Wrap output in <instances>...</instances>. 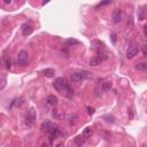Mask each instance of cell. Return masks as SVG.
Here are the masks:
<instances>
[{
	"label": "cell",
	"mask_w": 147,
	"mask_h": 147,
	"mask_svg": "<svg viewBox=\"0 0 147 147\" xmlns=\"http://www.w3.org/2000/svg\"><path fill=\"white\" fill-rule=\"evenodd\" d=\"M53 86L59 93L64 94L67 98H73L74 91L71 90L70 85H69V83L67 82V79H66L64 77H59V78H56L53 83Z\"/></svg>",
	"instance_id": "6da1fadb"
},
{
	"label": "cell",
	"mask_w": 147,
	"mask_h": 147,
	"mask_svg": "<svg viewBox=\"0 0 147 147\" xmlns=\"http://www.w3.org/2000/svg\"><path fill=\"white\" fill-rule=\"evenodd\" d=\"M70 78L75 83H79L82 80L92 78V74L90 71H77V73H73L70 76Z\"/></svg>",
	"instance_id": "7a4b0ae2"
},
{
	"label": "cell",
	"mask_w": 147,
	"mask_h": 147,
	"mask_svg": "<svg viewBox=\"0 0 147 147\" xmlns=\"http://www.w3.org/2000/svg\"><path fill=\"white\" fill-rule=\"evenodd\" d=\"M17 64L20 67H27L29 64V54L27 51H20L17 53V57H16Z\"/></svg>",
	"instance_id": "3957f363"
},
{
	"label": "cell",
	"mask_w": 147,
	"mask_h": 147,
	"mask_svg": "<svg viewBox=\"0 0 147 147\" xmlns=\"http://www.w3.org/2000/svg\"><path fill=\"white\" fill-rule=\"evenodd\" d=\"M36 122V111L33 108H30L25 115V125L27 126H32Z\"/></svg>",
	"instance_id": "277c9868"
},
{
	"label": "cell",
	"mask_w": 147,
	"mask_h": 147,
	"mask_svg": "<svg viewBox=\"0 0 147 147\" xmlns=\"http://www.w3.org/2000/svg\"><path fill=\"white\" fill-rule=\"evenodd\" d=\"M107 59H108V57L106 55H103V54H99V55L93 56L90 60V66H91V67H97V66L101 64L103 61H106Z\"/></svg>",
	"instance_id": "5b68a950"
},
{
	"label": "cell",
	"mask_w": 147,
	"mask_h": 147,
	"mask_svg": "<svg viewBox=\"0 0 147 147\" xmlns=\"http://www.w3.org/2000/svg\"><path fill=\"white\" fill-rule=\"evenodd\" d=\"M47 133H48V138H50V143L53 144L54 139L59 137L60 134H61V132H60V129L55 125V126H53L52 129H50V130L47 131Z\"/></svg>",
	"instance_id": "8992f818"
},
{
	"label": "cell",
	"mask_w": 147,
	"mask_h": 147,
	"mask_svg": "<svg viewBox=\"0 0 147 147\" xmlns=\"http://www.w3.org/2000/svg\"><path fill=\"white\" fill-rule=\"evenodd\" d=\"M121 20H122V11H121V9H114L113 13H111V21H113V23H115V24H117V23L121 22Z\"/></svg>",
	"instance_id": "52a82bcc"
},
{
	"label": "cell",
	"mask_w": 147,
	"mask_h": 147,
	"mask_svg": "<svg viewBox=\"0 0 147 147\" xmlns=\"http://www.w3.org/2000/svg\"><path fill=\"white\" fill-rule=\"evenodd\" d=\"M137 54H138V48L137 47H130L128 50V52H126V57H128V59H133Z\"/></svg>",
	"instance_id": "ba28073f"
},
{
	"label": "cell",
	"mask_w": 147,
	"mask_h": 147,
	"mask_svg": "<svg viewBox=\"0 0 147 147\" xmlns=\"http://www.w3.org/2000/svg\"><path fill=\"white\" fill-rule=\"evenodd\" d=\"M22 30H23V36H30L31 33L33 32V28L31 25H28V24H24L22 27Z\"/></svg>",
	"instance_id": "9c48e42d"
},
{
	"label": "cell",
	"mask_w": 147,
	"mask_h": 147,
	"mask_svg": "<svg viewBox=\"0 0 147 147\" xmlns=\"http://www.w3.org/2000/svg\"><path fill=\"white\" fill-rule=\"evenodd\" d=\"M47 103L50 106H55L56 103H57V98L55 97V96H48V98H47Z\"/></svg>",
	"instance_id": "30bf717a"
},
{
	"label": "cell",
	"mask_w": 147,
	"mask_h": 147,
	"mask_svg": "<svg viewBox=\"0 0 147 147\" xmlns=\"http://www.w3.org/2000/svg\"><path fill=\"white\" fill-rule=\"evenodd\" d=\"M44 76L45 77H48V78H51V77H53L54 76V74H55V71H54V69H52V68H47V69H45L44 70Z\"/></svg>",
	"instance_id": "8fae6325"
},
{
	"label": "cell",
	"mask_w": 147,
	"mask_h": 147,
	"mask_svg": "<svg viewBox=\"0 0 147 147\" xmlns=\"http://www.w3.org/2000/svg\"><path fill=\"white\" fill-rule=\"evenodd\" d=\"M102 43H100L99 40H93V42H92V50L93 51H98L99 50V48H101L102 47Z\"/></svg>",
	"instance_id": "7c38bea8"
},
{
	"label": "cell",
	"mask_w": 147,
	"mask_h": 147,
	"mask_svg": "<svg viewBox=\"0 0 147 147\" xmlns=\"http://www.w3.org/2000/svg\"><path fill=\"white\" fill-rule=\"evenodd\" d=\"M136 69L137 70H140V71H147V62H140L136 66Z\"/></svg>",
	"instance_id": "4fadbf2b"
},
{
	"label": "cell",
	"mask_w": 147,
	"mask_h": 147,
	"mask_svg": "<svg viewBox=\"0 0 147 147\" xmlns=\"http://www.w3.org/2000/svg\"><path fill=\"white\" fill-rule=\"evenodd\" d=\"M64 44L67 46H74V45H78L79 42L77 39H74V38H70V39H67L64 42Z\"/></svg>",
	"instance_id": "5bb4252c"
},
{
	"label": "cell",
	"mask_w": 147,
	"mask_h": 147,
	"mask_svg": "<svg viewBox=\"0 0 147 147\" xmlns=\"http://www.w3.org/2000/svg\"><path fill=\"white\" fill-rule=\"evenodd\" d=\"M68 120H69V123L73 125V124H75V123L77 122V120H78V115H77V114H71V115H69Z\"/></svg>",
	"instance_id": "9a60e30c"
},
{
	"label": "cell",
	"mask_w": 147,
	"mask_h": 147,
	"mask_svg": "<svg viewBox=\"0 0 147 147\" xmlns=\"http://www.w3.org/2000/svg\"><path fill=\"white\" fill-rule=\"evenodd\" d=\"M53 126H55V124H53L52 122H45V123H43V125H42V129L43 130H46V131H48L50 129H52Z\"/></svg>",
	"instance_id": "2e32d148"
},
{
	"label": "cell",
	"mask_w": 147,
	"mask_h": 147,
	"mask_svg": "<svg viewBox=\"0 0 147 147\" xmlns=\"http://www.w3.org/2000/svg\"><path fill=\"white\" fill-rule=\"evenodd\" d=\"M92 133H93V131H92L91 128H86L84 131H83V137L84 138H89L92 136Z\"/></svg>",
	"instance_id": "e0dca14e"
},
{
	"label": "cell",
	"mask_w": 147,
	"mask_h": 147,
	"mask_svg": "<svg viewBox=\"0 0 147 147\" xmlns=\"http://www.w3.org/2000/svg\"><path fill=\"white\" fill-rule=\"evenodd\" d=\"M101 87H102V90H103V91H108V90H110V89H111L110 82H103L102 84H101Z\"/></svg>",
	"instance_id": "ac0fdd59"
},
{
	"label": "cell",
	"mask_w": 147,
	"mask_h": 147,
	"mask_svg": "<svg viewBox=\"0 0 147 147\" xmlns=\"http://www.w3.org/2000/svg\"><path fill=\"white\" fill-rule=\"evenodd\" d=\"M5 67L9 70V69L11 68V61L10 59H8V57H5Z\"/></svg>",
	"instance_id": "d6986e66"
},
{
	"label": "cell",
	"mask_w": 147,
	"mask_h": 147,
	"mask_svg": "<svg viewBox=\"0 0 147 147\" xmlns=\"http://www.w3.org/2000/svg\"><path fill=\"white\" fill-rule=\"evenodd\" d=\"M110 2H111V0H102L101 2H99V4L97 5V7H96V8H99V7H101V6H106V5L110 4Z\"/></svg>",
	"instance_id": "ffe728a7"
},
{
	"label": "cell",
	"mask_w": 147,
	"mask_h": 147,
	"mask_svg": "<svg viewBox=\"0 0 147 147\" xmlns=\"http://www.w3.org/2000/svg\"><path fill=\"white\" fill-rule=\"evenodd\" d=\"M105 120L107 121L108 123H114L115 122V119H114V116H105Z\"/></svg>",
	"instance_id": "44dd1931"
},
{
	"label": "cell",
	"mask_w": 147,
	"mask_h": 147,
	"mask_svg": "<svg viewBox=\"0 0 147 147\" xmlns=\"http://www.w3.org/2000/svg\"><path fill=\"white\" fill-rule=\"evenodd\" d=\"M5 87H6V79L2 77V78H1V86H0V89H1V90H4Z\"/></svg>",
	"instance_id": "7402d4cb"
},
{
	"label": "cell",
	"mask_w": 147,
	"mask_h": 147,
	"mask_svg": "<svg viewBox=\"0 0 147 147\" xmlns=\"http://www.w3.org/2000/svg\"><path fill=\"white\" fill-rule=\"evenodd\" d=\"M94 111H96V110H94V108H92V107H87V113L90 114V115H93V114H94Z\"/></svg>",
	"instance_id": "603a6c76"
},
{
	"label": "cell",
	"mask_w": 147,
	"mask_h": 147,
	"mask_svg": "<svg viewBox=\"0 0 147 147\" xmlns=\"http://www.w3.org/2000/svg\"><path fill=\"white\" fill-rule=\"evenodd\" d=\"M132 24H133V17H130V20H128V27H132Z\"/></svg>",
	"instance_id": "cb8c5ba5"
},
{
	"label": "cell",
	"mask_w": 147,
	"mask_h": 147,
	"mask_svg": "<svg viewBox=\"0 0 147 147\" xmlns=\"http://www.w3.org/2000/svg\"><path fill=\"white\" fill-rule=\"evenodd\" d=\"M75 143H76L77 145H79V146H82V145H83V142H80V140H79V137L75 138Z\"/></svg>",
	"instance_id": "d4e9b609"
},
{
	"label": "cell",
	"mask_w": 147,
	"mask_h": 147,
	"mask_svg": "<svg viewBox=\"0 0 147 147\" xmlns=\"http://www.w3.org/2000/svg\"><path fill=\"white\" fill-rule=\"evenodd\" d=\"M143 53H144V55L145 56H147V45L143 46Z\"/></svg>",
	"instance_id": "484cf974"
},
{
	"label": "cell",
	"mask_w": 147,
	"mask_h": 147,
	"mask_svg": "<svg viewBox=\"0 0 147 147\" xmlns=\"http://www.w3.org/2000/svg\"><path fill=\"white\" fill-rule=\"evenodd\" d=\"M111 40H113V43H116V33L115 32L111 33Z\"/></svg>",
	"instance_id": "4316f807"
},
{
	"label": "cell",
	"mask_w": 147,
	"mask_h": 147,
	"mask_svg": "<svg viewBox=\"0 0 147 147\" xmlns=\"http://www.w3.org/2000/svg\"><path fill=\"white\" fill-rule=\"evenodd\" d=\"M4 2L6 5H8V4H10V2H11V0H4Z\"/></svg>",
	"instance_id": "83f0119b"
},
{
	"label": "cell",
	"mask_w": 147,
	"mask_h": 147,
	"mask_svg": "<svg viewBox=\"0 0 147 147\" xmlns=\"http://www.w3.org/2000/svg\"><path fill=\"white\" fill-rule=\"evenodd\" d=\"M51 1V0H44V1H43V6H44V5H46V4H47V2H50Z\"/></svg>",
	"instance_id": "f1b7e54d"
},
{
	"label": "cell",
	"mask_w": 147,
	"mask_h": 147,
	"mask_svg": "<svg viewBox=\"0 0 147 147\" xmlns=\"http://www.w3.org/2000/svg\"><path fill=\"white\" fill-rule=\"evenodd\" d=\"M145 36H146V38H147V27L145 28Z\"/></svg>",
	"instance_id": "f546056e"
}]
</instances>
